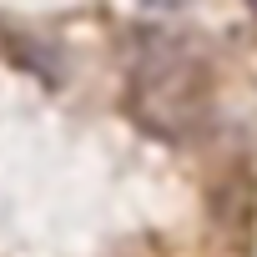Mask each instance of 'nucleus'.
I'll list each match as a JSON object with an SVG mask.
<instances>
[{"instance_id":"f257e3e1","label":"nucleus","mask_w":257,"mask_h":257,"mask_svg":"<svg viewBox=\"0 0 257 257\" xmlns=\"http://www.w3.org/2000/svg\"><path fill=\"white\" fill-rule=\"evenodd\" d=\"M132 116L162 142H182L207 121V81L172 41H157L147 51L132 86Z\"/></svg>"},{"instance_id":"f03ea898","label":"nucleus","mask_w":257,"mask_h":257,"mask_svg":"<svg viewBox=\"0 0 257 257\" xmlns=\"http://www.w3.org/2000/svg\"><path fill=\"white\" fill-rule=\"evenodd\" d=\"M11 56L26 66V71H36L41 81H61V51H51L46 41H11Z\"/></svg>"}]
</instances>
